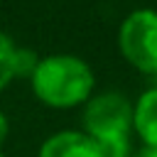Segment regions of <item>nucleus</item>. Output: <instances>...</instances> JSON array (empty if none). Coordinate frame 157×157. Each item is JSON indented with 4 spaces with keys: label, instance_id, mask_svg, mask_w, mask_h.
Listing matches in <instances>:
<instances>
[{
    "label": "nucleus",
    "instance_id": "nucleus-3",
    "mask_svg": "<svg viewBox=\"0 0 157 157\" xmlns=\"http://www.w3.org/2000/svg\"><path fill=\"white\" fill-rule=\"evenodd\" d=\"M81 108V130L96 142L132 135V101L120 91L93 93Z\"/></svg>",
    "mask_w": 157,
    "mask_h": 157
},
{
    "label": "nucleus",
    "instance_id": "nucleus-7",
    "mask_svg": "<svg viewBox=\"0 0 157 157\" xmlns=\"http://www.w3.org/2000/svg\"><path fill=\"white\" fill-rule=\"evenodd\" d=\"M37 61H39V54H37V52L25 49V47H17V56H15L17 78H20V76H27V78H29V74H32L34 66H37Z\"/></svg>",
    "mask_w": 157,
    "mask_h": 157
},
{
    "label": "nucleus",
    "instance_id": "nucleus-4",
    "mask_svg": "<svg viewBox=\"0 0 157 157\" xmlns=\"http://www.w3.org/2000/svg\"><path fill=\"white\" fill-rule=\"evenodd\" d=\"M37 157H103L98 142L83 130H59L44 137L37 150Z\"/></svg>",
    "mask_w": 157,
    "mask_h": 157
},
{
    "label": "nucleus",
    "instance_id": "nucleus-6",
    "mask_svg": "<svg viewBox=\"0 0 157 157\" xmlns=\"http://www.w3.org/2000/svg\"><path fill=\"white\" fill-rule=\"evenodd\" d=\"M15 56H17V44L15 39L0 29V93L17 78V66H15Z\"/></svg>",
    "mask_w": 157,
    "mask_h": 157
},
{
    "label": "nucleus",
    "instance_id": "nucleus-9",
    "mask_svg": "<svg viewBox=\"0 0 157 157\" xmlns=\"http://www.w3.org/2000/svg\"><path fill=\"white\" fill-rule=\"evenodd\" d=\"M132 157H157V150H152V147H140L137 152H132Z\"/></svg>",
    "mask_w": 157,
    "mask_h": 157
},
{
    "label": "nucleus",
    "instance_id": "nucleus-1",
    "mask_svg": "<svg viewBox=\"0 0 157 157\" xmlns=\"http://www.w3.org/2000/svg\"><path fill=\"white\" fill-rule=\"evenodd\" d=\"M34 98L54 110H69L83 105L96 91V74L86 59L76 54H47L39 56L29 74Z\"/></svg>",
    "mask_w": 157,
    "mask_h": 157
},
{
    "label": "nucleus",
    "instance_id": "nucleus-2",
    "mask_svg": "<svg viewBox=\"0 0 157 157\" xmlns=\"http://www.w3.org/2000/svg\"><path fill=\"white\" fill-rule=\"evenodd\" d=\"M118 52L140 74L157 78V10L137 7L118 27Z\"/></svg>",
    "mask_w": 157,
    "mask_h": 157
},
{
    "label": "nucleus",
    "instance_id": "nucleus-10",
    "mask_svg": "<svg viewBox=\"0 0 157 157\" xmlns=\"http://www.w3.org/2000/svg\"><path fill=\"white\" fill-rule=\"evenodd\" d=\"M0 157H5V152H2V150H0Z\"/></svg>",
    "mask_w": 157,
    "mask_h": 157
},
{
    "label": "nucleus",
    "instance_id": "nucleus-8",
    "mask_svg": "<svg viewBox=\"0 0 157 157\" xmlns=\"http://www.w3.org/2000/svg\"><path fill=\"white\" fill-rule=\"evenodd\" d=\"M7 135H10V120H7V115L0 110V150H2L5 140H7Z\"/></svg>",
    "mask_w": 157,
    "mask_h": 157
},
{
    "label": "nucleus",
    "instance_id": "nucleus-5",
    "mask_svg": "<svg viewBox=\"0 0 157 157\" xmlns=\"http://www.w3.org/2000/svg\"><path fill=\"white\" fill-rule=\"evenodd\" d=\"M132 135L142 147L157 150V83L147 86L132 101Z\"/></svg>",
    "mask_w": 157,
    "mask_h": 157
}]
</instances>
